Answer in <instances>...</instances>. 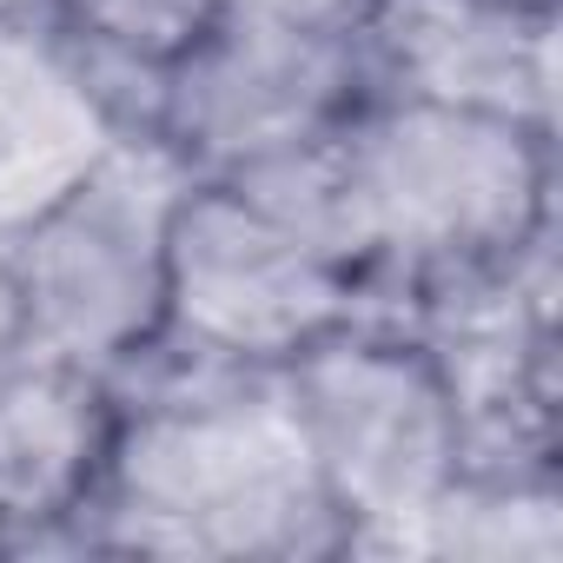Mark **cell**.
I'll use <instances>...</instances> for the list:
<instances>
[{"instance_id": "30bf717a", "label": "cell", "mask_w": 563, "mask_h": 563, "mask_svg": "<svg viewBox=\"0 0 563 563\" xmlns=\"http://www.w3.org/2000/svg\"><path fill=\"white\" fill-rule=\"evenodd\" d=\"M34 8L133 133L153 87L225 21V0H34Z\"/></svg>"}, {"instance_id": "5b68a950", "label": "cell", "mask_w": 563, "mask_h": 563, "mask_svg": "<svg viewBox=\"0 0 563 563\" xmlns=\"http://www.w3.org/2000/svg\"><path fill=\"white\" fill-rule=\"evenodd\" d=\"M186 173L146 140H113L8 239L27 345L140 378L166 339V239Z\"/></svg>"}, {"instance_id": "ba28073f", "label": "cell", "mask_w": 563, "mask_h": 563, "mask_svg": "<svg viewBox=\"0 0 563 563\" xmlns=\"http://www.w3.org/2000/svg\"><path fill=\"white\" fill-rule=\"evenodd\" d=\"M365 60L372 87L556 126V0H378Z\"/></svg>"}, {"instance_id": "6da1fadb", "label": "cell", "mask_w": 563, "mask_h": 563, "mask_svg": "<svg viewBox=\"0 0 563 563\" xmlns=\"http://www.w3.org/2000/svg\"><path fill=\"white\" fill-rule=\"evenodd\" d=\"M372 306L438 312L556 258V126L372 87L325 153Z\"/></svg>"}, {"instance_id": "8992f818", "label": "cell", "mask_w": 563, "mask_h": 563, "mask_svg": "<svg viewBox=\"0 0 563 563\" xmlns=\"http://www.w3.org/2000/svg\"><path fill=\"white\" fill-rule=\"evenodd\" d=\"M372 93L358 34L225 14L146 100L140 133L186 179H232L319 153Z\"/></svg>"}, {"instance_id": "3957f363", "label": "cell", "mask_w": 563, "mask_h": 563, "mask_svg": "<svg viewBox=\"0 0 563 563\" xmlns=\"http://www.w3.org/2000/svg\"><path fill=\"white\" fill-rule=\"evenodd\" d=\"M325 153L232 179H186L166 239V339L153 365L286 372L372 306L332 212Z\"/></svg>"}, {"instance_id": "9c48e42d", "label": "cell", "mask_w": 563, "mask_h": 563, "mask_svg": "<svg viewBox=\"0 0 563 563\" xmlns=\"http://www.w3.org/2000/svg\"><path fill=\"white\" fill-rule=\"evenodd\" d=\"M133 126L60 47L34 0L0 8V239Z\"/></svg>"}, {"instance_id": "7a4b0ae2", "label": "cell", "mask_w": 563, "mask_h": 563, "mask_svg": "<svg viewBox=\"0 0 563 563\" xmlns=\"http://www.w3.org/2000/svg\"><path fill=\"white\" fill-rule=\"evenodd\" d=\"M80 550L159 563L352 556L278 372L206 365H146L126 378Z\"/></svg>"}, {"instance_id": "8fae6325", "label": "cell", "mask_w": 563, "mask_h": 563, "mask_svg": "<svg viewBox=\"0 0 563 563\" xmlns=\"http://www.w3.org/2000/svg\"><path fill=\"white\" fill-rule=\"evenodd\" d=\"M378 0H225V14H252V21H286V27H312V34H358L372 21Z\"/></svg>"}, {"instance_id": "7c38bea8", "label": "cell", "mask_w": 563, "mask_h": 563, "mask_svg": "<svg viewBox=\"0 0 563 563\" xmlns=\"http://www.w3.org/2000/svg\"><path fill=\"white\" fill-rule=\"evenodd\" d=\"M14 352H27V319H21V292H14L8 245H0V365H8Z\"/></svg>"}, {"instance_id": "52a82bcc", "label": "cell", "mask_w": 563, "mask_h": 563, "mask_svg": "<svg viewBox=\"0 0 563 563\" xmlns=\"http://www.w3.org/2000/svg\"><path fill=\"white\" fill-rule=\"evenodd\" d=\"M120 405V378L41 345L0 365V550H80Z\"/></svg>"}, {"instance_id": "4fadbf2b", "label": "cell", "mask_w": 563, "mask_h": 563, "mask_svg": "<svg viewBox=\"0 0 563 563\" xmlns=\"http://www.w3.org/2000/svg\"><path fill=\"white\" fill-rule=\"evenodd\" d=\"M0 8H8V0H0Z\"/></svg>"}, {"instance_id": "277c9868", "label": "cell", "mask_w": 563, "mask_h": 563, "mask_svg": "<svg viewBox=\"0 0 563 563\" xmlns=\"http://www.w3.org/2000/svg\"><path fill=\"white\" fill-rule=\"evenodd\" d=\"M312 471L358 550H418L464 490L477 444L444 345L391 306H365L278 372Z\"/></svg>"}]
</instances>
